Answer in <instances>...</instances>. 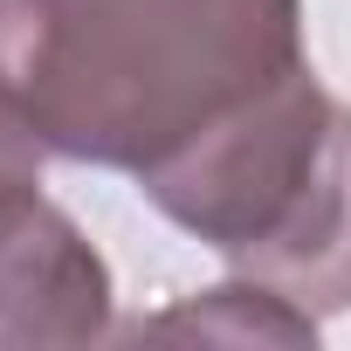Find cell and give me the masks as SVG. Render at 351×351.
Listing matches in <instances>:
<instances>
[{"instance_id":"6da1fadb","label":"cell","mask_w":351,"mask_h":351,"mask_svg":"<svg viewBox=\"0 0 351 351\" xmlns=\"http://www.w3.org/2000/svg\"><path fill=\"white\" fill-rule=\"evenodd\" d=\"M303 56V0H0V90L56 158L152 172Z\"/></svg>"},{"instance_id":"3957f363","label":"cell","mask_w":351,"mask_h":351,"mask_svg":"<svg viewBox=\"0 0 351 351\" xmlns=\"http://www.w3.org/2000/svg\"><path fill=\"white\" fill-rule=\"evenodd\" d=\"M110 330V262L42 193L0 186V351L97 344Z\"/></svg>"},{"instance_id":"7a4b0ae2","label":"cell","mask_w":351,"mask_h":351,"mask_svg":"<svg viewBox=\"0 0 351 351\" xmlns=\"http://www.w3.org/2000/svg\"><path fill=\"white\" fill-rule=\"evenodd\" d=\"M138 193L296 310H351V110L310 62L138 172Z\"/></svg>"},{"instance_id":"5b68a950","label":"cell","mask_w":351,"mask_h":351,"mask_svg":"<svg viewBox=\"0 0 351 351\" xmlns=\"http://www.w3.org/2000/svg\"><path fill=\"white\" fill-rule=\"evenodd\" d=\"M42 158H49V145L35 138V124L21 117V104L0 90V186H28V180H42Z\"/></svg>"},{"instance_id":"277c9868","label":"cell","mask_w":351,"mask_h":351,"mask_svg":"<svg viewBox=\"0 0 351 351\" xmlns=\"http://www.w3.org/2000/svg\"><path fill=\"white\" fill-rule=\"evenodd\" d=\"M145 330H158V337L193 330V337H234V344H317V317L296 310L289 296H276L255 276H234L221 289H200L193 303H172V310L145 317Z\"/></svg>"}]
</instances>
